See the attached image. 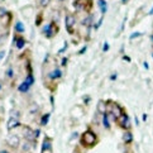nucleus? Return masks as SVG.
I'll return each mask as SVG.
<instances>
[{
	"mask_svg": "<svg viewBox=\"0 0 153 153\" xmlns=\"http://www.w3.org/2000/svg\"><path fill=\"white\" fill-rule=\"evenodd\" d=\"M97 142H99L97 135L92 132L91 129L85 130V132L82 133V135H81V138H80L81 146H82L84 148H86V149H90V148H92V147H95L97 144Z\"/></svg>",
	"mask_w": 153,
	"mask_h": 153,
	"instance_id": "nucleus-1",
	"label": "nucleus"
},
{
	"mask_svg": "<svg viewBox=\"0 0 153 153\" xmlns=\"http://www.w3.org/2000/svg\"><path fill=\"white\" fill-rule=\"evenodd\" d=\"M59 32V25L57 24V22L54 20H51L50 23H47L43 25L42 28V34L45 36L47 39H52V38H54Z\"/></svg>",
	"mask_w": 153,
	"mask_h": 153,
	"instance_id": "nucleus-2",
	"label": "nucleus"
},
{
	"mask_svg": "<svg viewBox=\"0 0 153 153\" xmlns=\"http://www.w3.org/2000/svg\"><path fill=\"white\" fill-rule=\"evenodd\" d=\"M72 5L76 10V13L85 12L86 14H90L92 7H94V0H74Z\"/></svg>",
	"mask_w": 153,
	"mask_h": 153,
	"instance_id": "nucleus-3",
	"label": "nucleus"
},
{
	"mask_svg": "<svg viewBox=\"0 0 153 153\" xmlns=\"http://www.w3.org/2000/svg\"><path fill=\"white\" fill-rule=\"evenodd\" d=\"M22 133H23V137H24L25 140H28V142H30V143L36 144V140L38 138L36 130H33L30 127H28V125H23V127H22Z\"/></svg>",
	"mask_w": 153,
	"mask_h": 153,
	"instance_id": "nucleus-4",
	"label": "nucleus"
},
{
	"mask_svg": "<svg viewBox=\"0 0 153 153\" xmlns=\"http://www.w3.org/2000/svg\"><path fill=\"white\" fill-rule=\"evenodd\" d=\"M75 24H76V18L74 14L67 13L66 17H65V25H66V29L70 34H75Z\"/></svg>",
	"mask_w": 153,
	"mask_h": 153,
	"instance_id": "nucleus-5",
	"label": "nucleus"
},
{
	"mask_svg": "<svg viewBox=\"0 0 153 153\" xmlns=\"http://www.w3.org/2000/svg\"><path fill=\"white\" fill-rule=\"evenodd\" d=\"M117 124L119 125L120 128H123V129H125V130H130V128H132V124H130V119H129V117H128L127 113H124L122 117L118 118Z\"/></svg>",
	"mask_w": 153,
	"mask_h": 153,
	"instance_id": "nucleus-6",
	"label": "nucleus"
},
{
	"mask_svg": "<svg viewBox=\"0 0 153 153\" xmlns=\"http://www.w3.org/2000/svg\"><path fill=\"white\" fill-rule=\"evenodd\" d=\"M13 45L15 46L17 50H23V48L25 47V45H27V39L24 38V36L15 33L14 38H13Z\"/></svg>",
	"mask_w": 153,
	"mask_h": 153,
	"instance_id": "nucleus-7",
	"label": "nucleus"
},
{
	"mask_svg": "<svg viewBox=\"0 0 153 153\" xmlns=\"http://www.w3.org/2000/svg\"><path fill=\"white\" fill-rule=\"evenodd\" d=\"M7 144L13 149H17L20 144V139L17 134H9L7 138Z\"/></svg>",
	"mask_w": 153,
	"mask_h": 153,
	"instance_id": "nucleus-8",
	"label": "nucleus"
},
{
	"mask_svg": "<svg viewBox=\"0 0 153 153\" xmlns=\"http://www.w3.org/2000/svg\"><path fill=\"white\" fill-rule=\"evenodd\" d=\"M42 153H52V139L50 137H45L42 144Z\"/></svg>",
	"mask_w": 153,
	"mask_h": 153,
	"instance_id": "nucleus-9",
	"label": "nucleus"
},
{
	"mask_svg": "<svg viewBox=\"0 0 153 153\" xmlns=\"http://www.w3.org/2000/svg\"><path fill=\"white\" fill-rule=\"evenodd\" d=\"M18 127H20V122H19V119H17V118H12V117H10V118H9V120H8V124H7L8 130H13V129L18 128Z\"/></svg>",
	"mask_w": 153,
	"mask_h": 153,
	"instance_id": "nucleus-10",
	"label": "nucleus"
},
{
	"mask_svg": "<svg viewBox=\"0 0 153 153\" xmlns=\"http://www.w3.org/2000/svg\"><path fill=\"white\" fill-rule=\"evenodd\" d=\"M108 111V104L105 100H99L97 101V113L101 114V115H104Z\"/></svg>",
	"mask_w": 153,
	"mask_h": 153,
	"instance_id": "nucleus-11",
	"label": "nucleus"
},
{
	"mask_svg": "<svg viewBox=\"0 0 153 153\" xmlns=\"http://www.w3.org/2000/svg\"><path fill=\"white\" fill-rule=\"evenodd\" d=\"M24 32H25L24 24L22 23L20 20H17V23H15V25H14V33H17V34H23Z\"/></svg>",
	"mask_w": 153,
	"mask_h": 153,
	"instance_id": "nucleus-12",
	"label": "nucleus"
},
{
	"mask_svg": "<svg viewBox=\"0 0 153 153\" xmlns=\"http://www.w3.org/2000/svg\"><path fill=\"white\" fill-rule=\"evenodd\" d=\"M123 142L125 144H130L133 142V134L130 130H125V133L123 134Z\"/></svg>",
	"mask_w": 153,
	"mask_h": 153,
	"instance_id": "nucleus-13",
	"label": "nucleus"
},
{
	"mask_svg": "<svg viewBox=\"0 0 153 153\" xmlns=\"http://www.w3.org/2000/svg\"><path fill=\"white\" fill-rule=\"evenodd\" d=\"M97 7H99L100 12H101V15H104L106 12H108V3L105 1V0H97Z\"/></svg>",
	"mask_w": 153,
	"mask_h": 153,
	"instance_id": "nucleus-14",
	"label": "nucleus"
},
{
	"mask_svg": "<svg viewBox=\"0 0 153 153\" xmlns=\"http://www.w3.org/2000/svg\"><path fill=\"white\" fill-rule=\"evenodd\" d=\"M102 125H104V128H105L106 130H110L111 128V125H110V119H109V114L105 113L102 115Z\"/></svg>",
	"mask_w": 153,
	"mask_h": 153,
	"instance_id": "nucleus-15",
	"label": "nucleus"
},
{
	"mask_svg": "<svg viewBox=\"0 0 153 153\" xmlns=\"http://www.w3.org/2000/svg\"><path fill=\"white\" fill-rule=\"evenodd\" d=\"M33 143H30V142H28V140H25L24 143H23V146H22V152L23 153H29V151L32 149V146Z\"/></svg>",
	"mask_w": 153,
	"mask_h": 153,
	"instance_id": "nucleus-16",
	"label": "nucleus"
},
{
	"mask_svg": "<svg viewBox=\"0 0 153 153\" xmlns=\"http://www.w3.org/2000/svg\"><path fill=\"white\" fill-rule=\"evenodd\" d=\"M29 89H30V86L27 84V82H24V81L18 86V91H19V92H24V94H25V92H28Z\"/></svg>",
	"mask_w": 153,
	"mask_h": 153,
	"instance_id": "nucleus-17",
	"label": "nucleus"
},
{
	"mask_svg": "<svg viewBox=\"0 0 153 153\" xmlns=\"http://www.w3.org/2000/svg\"><path fill=\"white\" fill-rule=\"evenodd\" d=\"M5 77L8 80H14V67H8L5 71Z\"/></svg>",
	"mask_w": 153,
	"mask_h": 153,
	"instance_id": "nucleus-18",
	"label": "nucleus"
},
{
	"mask_svg": "<svg viewBox=\"0 0 153 153\" xmlns=\"http://www.w3.org/2000/svg\"><path fill=\"white\" fill-rule=\"evenodd\" d=\"M50 117H51V114H50V113H46L45 115H42V118H41V122H39L41 127H45V125H47V123H48V119H50Z\"/></svg>",
	"mask_w": 153,
	"mask_h": 153,
	"instance_id": "nucleus-19",
	"label": "nucleus"
},
{
	"mask_svg": "<svg viewBox=\"0 0 153 153\" xmlns=\"http://www.w3.org/2000/svg\"><path fill=\"white\" fill-rule=\"evenodd\" d=\"M43 19H45V18H43V10H41V12L37 14L36 25H37V27H41V25H42V22H43Z\"/></svg>",
	"mask_w": 153,
	"mask_h": 153,
	"instance_id": "nucleus-20",
	"label": "nucleus"
},
{
	"mask_svg": "<svg viewBox=\"0 0 153 153\" xmlns=\"http://www.w3.org/2000/svg\"><path fill=\"white\" fill-rule=\"evenodd\" d=\"M7 14H8V10L5 9L4 7H0V19H3Z\"/></svg>",
	"mask_w": 153,
	"mask_h": 153,
	"instance_id": "nucleus-21",
	"label": "nucleus"
},
{
	"mask_svg": "<svg viewBox=\"0 0 153 153\" xmlns=\"http://www.w3.org/2000/svg\"><path fill=\"white\" fill-rule=\"evenodd\" d=\"M50 3H51V0H39V4H41L42 8L48 7V4H50Z\"/></svg>",
	"mask_w": 153,
	"mask_h": 153,
	"instance_id": "nucleus-22",
	"label": "nucleus"
},
{
	"mask_svg": "<svg viewBox=\"0 0 153 153\" xmlns=\"http://www.w3.org/2000/svg\"><path fill=\"white\" fill-rule=\"evenodd\" d=\"M143 36V33H140V32H135V33H132L130 34V39H134V38H138V37H142Z\"/></svg>",
	"mask_w": 153,
	"mask_h": 153,
	"instance_id": "nucleus-23",
	"label": "nucleus"
},
{
	"mask_svg": "<svg viewBox=\"0 0 153 153\" xmlns=\"http://www.w3.org/2000/svg\"><path fill=\"white\" fill-rule=\"evenodd\" d=\"M12 118H17V119H19V113L17 111V110H12Z\"/></svg>",
	"mask_w": 153,
	"mask_h": 153,
	"instance_id": "nucleus-24",
	"label": "nucleus"
},
{
	"mask_svg": "<svg viewBox=\"0 0 153 153\" xmlns=\"http://www.w3.org/2000/svg\"><path fill=\"white\" fill-rule=\"evenodd\" d=\"M4 57H5V50H1L0 51V61H1Z\"/></svg>",
	"mask_w": 153,
	"mask_h": 153,
	"instance_id": "nucleus-25",
	"label": "nucleus"
},
{
	"mask_svg": "<svg viewBox=\"0 0 153 153\" xmlns=\"http://www.w3.org/2000/svg\"><path fill=\"white\" fill-rule=\"evenodd\" d=\"M66 65H67V58L62 57V66H66Z\"/></svg>",
	"mask_w": 153,
	"mask_h": 153,
	"instance_id": "nucleus-26",
	"label": "nucleus"
},
{
	"mask_svg": "<svg viewBox=\"0 0 153 153\" xmlns=\"http://www.w3.org/2000/svg\"><path fill=\"white\" fill-rule=\"evenodd\" d=\"M104 51H109V45H108V43H104Z\"/></svg>",
	"mask_w": 153,
	"mask_h": 153,
	"instance_id": "nucleus-27",
	"label": "nucleus"
},
{
	"mask_svg": "<svg viewBox=\"0 0 153 153\" xmlns=\"http://www.w3.org/2000/svg\"><path fill=\"white\" fill-rule=\"evenodd\" d=\"M123 59H124V61H128V62H130V58H129L128 56H124V57H123Z\"/></svg>",
	"mask_w": 153,
	"mask_h": 153,
	"instance_id": "nucleus-28",
	"label": "nucleus"
},
{
	"mask_svg": "<svg viewBox=\"0 0 153 153\" xmlns=\"http://www.w3.org/2000/svg\"><path fill=\"white\" fill-rule=\"evenodd\" d=\"M0 153H10L8 149H1V151H0Z\"/></svg>",
	"mask_w": 153,
	"mask_h": 153,
	"instance_id": "nucleus-29",
	"label": "nucleus"
},
{
	"mask_svg": "<svg viewBox=\"0 0 153 153\" xmlns=\"http://www.w3.org/2000/svg\"><path fill=\"white\" fill-rule=\"evenodd\" d=\"M110 80H117V75H111V77H110Z\"/></svg>",
	"mask_w": 153,
	"mask_h": 153,
	"instance_id": "nucleus-30",
	"label": "nucleus"
},
{
	"mask_svg": "<svg viewBox=\"0 0 153 153\" xmlns=\"http://www.w3.org/2000/svg\"><path fill=\"white\" fill-rule=\"evenodd\" d=\"M129 0H122V4H128Z\"/></svg>",
	"mask_w": 153,
	"mask_h": 153,
	"instance_id": "nucleus-31",
	"label": "nucleus"
},
{
	"mask_svg": "<svg viewBox=\"0 0 153 153\" xmlns=\"http://www.w3.org/2000/svg\"><path fill=\"white\" fill-rule=\"evenodd\" d=\"M147 118H148V117H147V114H143V120H144V122L147 120Z\"/></svg>",
	"mask_w": 153,
	"mask_h": 153,
	"instance_id": "nucleus-32",
	"label": "nucleus"
},
{
	"mask_svg": "<svg viewBox=\"0 0 153 153\" xmlns=\"http://www.w3.org/2000/svg\"><path fill=\"white\" fill-rule=\"evenodd\" d=\"M74 153H81V152L79 151V148H75V151H74Z\"/></svg>",
	"mask_w": 153,
	"mask_h": 153,
	"instance_id": "nucleus-33",
	"label": "nucleus"
},
{
	"mask_svg": "<svg viewBox=\"0 0 153 153\" xmlns=\"http://www.w3.org/2000/svg\"><path fill=\"white\" fill-rule=\"evenodd\" d=\"M144 67H146V70H148V63L147 62H144Z\"/></svg>",
	"mask_w": 153,
	"mask_h": 153,
	"instance_id": "nucleus-34",
	"label": "nucleus"
},
{
	"mask_svg": "<svg viewBox=\"0 0 153 153\" xmlns=\"http://www.w3.org/2000/svg\"><path fill=\"white\" fill-rule=\"evenodd\" d=\"M3 89V85H1V82H0V90H1Z\"/></svg>",
	"mask_w": 153,
	"mask_h": 153,
	"instance_id": "nucleus-35",
	"label": "nucleus"
},
{
	"mask_svg": "<svg viewBox=\"0 0 153 153\" xmlns=\"http://www.w3.org/2000/svg\"><path fill=\"white\" fill-rule=\"evenodd\" d=\"M58 1H67V0H58Z\"/></svg>",
	"mask_w": 153,
	"mask_h": 153,
	"instance_id": "nucleus-36",
	"label": "nucleus"
},
{
	"mask_svg": "<svg viewBox=\"0 0 153 153\" xmlns=\"http://www.w3.org/2000/svg\"><path fill=\"white\" fill-rule=\"evenodd\" d=\"M1 38H3V36H0V42H1Z\"/></svg>",
	"mask_w": 153,
	"mask_h": 153,
	"instance_id": "nucleus-37",
	"label": "nucleus"
},
{
	"mask_svg": "<svg viewBox=\"0 0 153 153\" xmlns=\"http://www.w3.org/2000/svg\"><path fill=\"white\" fill-rule=\"evenodd\" d=\"M151 38H152V42H153V34H152V36H151Z\"/></svg>",
	"mask_w": 153,
	"mask_h": 153,
	"instance_id": "nucleus-38",
	"label": "nucleus"
},
{
	"mask_svg": "<svg viewBox=\"0 0 153 153\" xmlns=\"http://www.w3.org/2000/svg\"><path fill=\"white\" fill-rule=\"evenodd\" d=\"M152 57H153V53H152Z\"/></svg>",
	"mask_w": 153,
	"mask_h": 153,
	"instance_id": "nucleus-39",
	"label": "nucleus"
},
{
	"mask_svg": "<svg viewBox=\"0 0 153 153\" xmlns=\"http://www.w3.org/2000/svg\"><path fill=\"white\" fill-rule=\"evenodd\" d=\"M3 1H4V0H3Z\"/></svg>",
	"mask_w": 153,
	"mask_h": 153,
	"instance_id": "nucleus-40",
	"label": "nucleus"
}]
</instances>
